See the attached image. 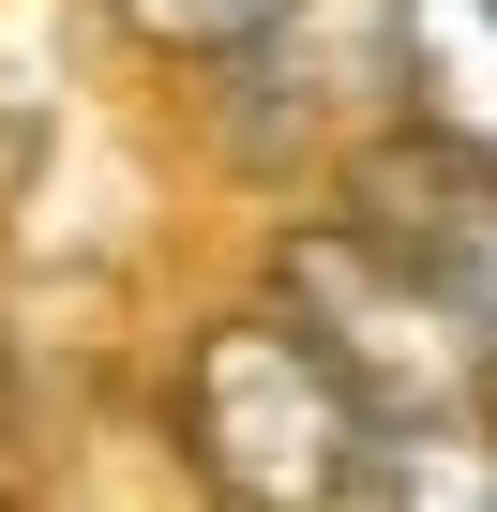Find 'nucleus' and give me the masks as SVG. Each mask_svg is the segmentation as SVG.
I'll use <instances>...</instances> for the list:
<instances>
[{
	"mask_svg": "<svg viewBox=\"0 0 497 512\" xmlns=\"http://www.w3.org/2000/svg\"><path fill=\"white\" fill-rule=\"evenodd\" d=\"M287 332L362 407V497H497V347L362 211L287 241Z\"/></svg>",
	"mask_w": 497,
	"mask_h": 512,
	"instance_id": "f257e3e1",
	"label": "nucleus"
},
{
	"mask_svg": "<svg viewBox=\"0 0 497 512\" xmlns=\"http://www.w3.org/2000/svg\"><path fill=\"white\" fill-rule=\"evenodd\" d=\"M181 437L226 497L257 512H317V497H362V407L332 392V362L272 317H211L196 362H181Z\"/></svg>",
	"mask_w": 497,
	"mask_h": 512,
	"instance_id": "f03ea898",
	"label": "nucleus"
},
{
	"mask_svg": "<svg viewBox=\"0 0 497 512\" xmlns=\"http://www.w3.org/2000/svg\"><path fill=\"white\" fill-rule=\"evenodd\" d=\"M362 226L407 256V272H437L452 302H467V332L497 347V151H467V136H407V151H377L362 166Z\"/></svg>",
	"mask_w": 497,
	"mask_h": 512,
	"instance_id": "7ed1b4c3",
	"label": "nucleus"
},
{
	"mask_svg": "<svg viewBox=\"0 0 497 512\" xmlns=\"http://www.w3.org/2000/svg\"><path fill=\"white\" fill-rule=\"evenodd\" d=\"M392 46H407L437 136L497 151V0H392Z\"/></svg>",
	"mask_w": 497,
	"mask_h": 512,
	"instance_id": "20e7f679",
	"label": "nucleus"
},
{
	"mask_svg": "<svg viewBox=\"0 0 497 512\" xmlns=\"http://www.w3.org/2000/svg\"><path fill=\"white\" fill-rule=\"evenodd\" d=\"M121 16H136L151 46H181V61H226L241 31H257V16H272V0H121Z\"/></svg>",
	"mask_w": 497,
	"mask_h": 512,
	"instance_id": "39448f33",
	"label": "nucleus"
}]
</instances>
